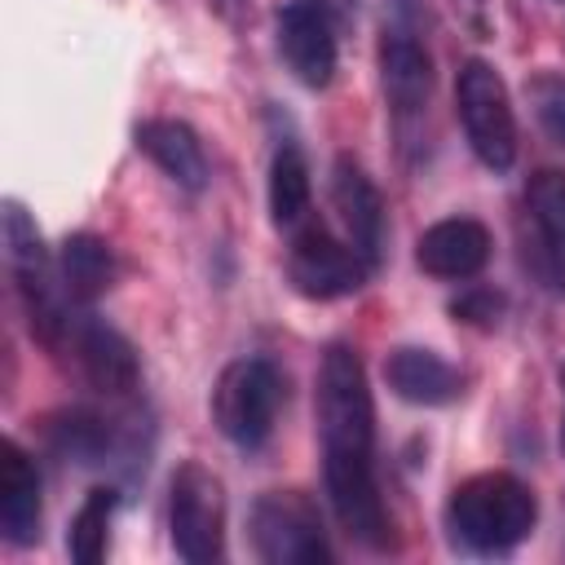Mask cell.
<instances>
[{"instance_id": "6da1fadb", "label": "cell", "mask_w": 565, "mask_h": 565, "mask_svg": "<svg viewBox=\"0 0 565 565\" xmlns=\"http://www.w3.org/2000/svg\"><path fill=\"white\" fill-rule=\"evenodd\" d=\"M318 437L322 486L335 521L366 547H388L393 521L375 481V402L358 349L327 344L318 366Z\"/></svg>"}, {"instance_id": "7a4b0ae2", "label": "cell", "mask_w": 565, "mask_h": 565, "mask_svg": "<svg viewBox=\"0 0 565 565\" xmlns=\"http://www.w3.org/2000/svg\"><path fill=\"white\" fill-rule=\"evenodd\" d=\"M539 521V503L525 481L512 472H477L459 481L446 499V530L459 547L477 556H494L530 539Z\"/></svg>"}, {"instance_id": "3957f363", "label": "cell", "mask_w": 565, "mask_h": 565, "mask_svg": "<svg viewBox=\"0 0 565 565\" xmlns=\"http://www.w3.org/2000/svg\"><path fill=\"white\" fill-rule=\"evenodd\" d=\"M4 256L26 309V327L44 349H62L66 331H71V291L62 287L57 260L49 256L35 221L26 216V207L18 199H4Z\"/></svg>"}, {"instance_id": "277c9868", "label": "cell", "mask_w": 565, "mask_h": 565, "mask_svg": "<svg viewBox=\"0 0 565 565\" xmlns=\"http://www.w3.org/2000/svg\"><path fill=\"white\" fill-rule=\"evenodd\" d=\"M282 406V375L269 358H238L216 375L212 388V424L243 450L269 441Z\"/></svg>"}, {"instance_id": "5b68a950", "label": "cell", "mask_w": 565, "mask_h": 565, "mask_svg": "<svg viewBox=\"0 0 565 565\" xmlns=\"http://www.w3.org/2000/svg\"><path fill=\"white\" fill-rule=\"evenodd\" d=\"M455 110L468 137V150L490 168L508 172L516 159V115L499 71L481 57H468L455 75Z\"/></svg>"}, {"instance_id": "8992f818", "label": "cell", "mask_w": 565, "mask_h": 565, "mask_svg": "<svg viewBox=\"0 0 565 565\" xmlns=\"http://www.w3.org/2000/svg\"><path fill=\"white\" fill-rule=\"evenodd\" d=\"M252 547L265 565H327V530L305 490H269L252 503Z\"/></svg>"}, {"instance_id": "52a82bcc", "label": "cell", "mask_w": 565, "mask_h": 565, "mask_svg": "<svg viewBox=\"0 0 565 565\" xmlns=\"http://www.w3.org/2000/svg\"><path fill=\"white\" fill-rule=\"evenodd\" d=\"M172 547L190 565H212L225 556V486L203 463H181L168 499Z\"/></svg>"}, {"instance_id": "ba28073f", "label": "cell", "mask_w": 565, "mask_h": 565, "mask_svg": "<svg viewBox=\"0 0 565 565\" xmlns=\"http://www.w3.org/2000/svg\"><path fill=\"white\" fill-rule=\"evenodd\" d=\"M287 278L309 300H340L371 278V265L349 238H335L322 225H300L287 252Z\"/></svg>"}, {"instance_id": "9c48e42d", "label": "cell", "mask_w": 565, "mask_h": 565, "mask_svg": "<svg viewBox=\"0 0 565 565\" xmlns=\"http://www.w3.org/2000/svg\"><path fill=\"white\" fill-rule=\"evenodd\" d=\"M62 349L75 358V371L84 375V384L106 393V397H128L137 388V380H141L137 349L115 327H106L97 318H75L66 340H62Z\"/></svg>"}, {"instance_id": "30bf717a", "label": "cell", "mask_w": 565, "mask_h": 565, "mask_svg": "<svg viewBox=\"0 0 565 565\" xmlns=\"http://www.w3.org/2000/svg\"><path fill=\"white\" fill-rule=\"evenodd\" d=\"M331 203L340 212V225H344V238L362 252V260L375 269L380 256H384V199L380 190L371 185V177L349 159L340 154L335 168H331Z\"/></svg>"}, {"instance_id": "8fae6325", "label": "cell", "mask_w": 565, "mask_h": 565, "mask_svg": "<svg viewBox=\"0 0 565 565\" xmlns=\"http://www.w3.org/2000/svg\"><path fill=\"white\" fill-rule=\"evenodd\" d=\"M415 260H419L424 274L446 278V282L477 278L490 260V230L472 216H446V221H437L419 234Z\"/></svg>"}, {"instance_id": "7c38bea8", "label": "cell", "mask_w": 565, "mask_h": 565, "mask_svg": "<svg viewBox=\"0 0 565 565\" xmlns=\"http://www.w3.org/2000/svg\"><path fill=\"white\" fill-rule=\"evenodd\" d=\"M278 53L305 88H327L335 75V26L296 0L278 13Z\"/></svg>"}, {"instance_id": "4fadbf2b", "label": "cell", "mask_w": 565, "mask_h": 565, "mask_svg": "<svg viewBox=\"0 0 565 565\" xmlns=\"http://www.w3.org/2000/svg\"><path fill=\"white\" fill-rule=\"evenodd\" d=\"M380 79H384V97H388L397 119L424 115V106L433 97V57H428V49L402 26L384 31V40H380Z\"/></svg>"}, {"instance_id": "5bb4252c", "label": "cell", "mask_w": 565, "mask_h": 565, "mask_svg": "<svg viewBox=\"0 0 565 565\" xmlns=\"http://www.w3.org/2000/svg\"><path fill=\"white\" fill-rule=\"evenodd\" d=\"M0 530L13 547L40 539V472L18 441H0Z\"/></svg>"}, {"instance_id": "9a60e30c", "label": "cell", "mask_w": 565, "mask_h": 565, "mask_svg": "<svg viewBox=\"0 0 565 565\" xmlns=\"http://www.w3.org/2000/svg\"><path fill=\"white\" fill-rule=\"evenodd\" d=\"M132 137H137V150H146L159 163V172L172 177L181 190L199 194L207 185L212 168H207L203 141L190 124H181V119H141Z\"/></svg>"}, {"instance_id": "2e32d148", "label": "cell", "mask_w": 565, "mask_h": 565, "mask_svg": "<svg viewBox=\"0 0 565 565\" xmlns=\"http://www.w3.org/2000/svg\"><path fill=\"white\" fill-rule=\"evenodd\" d=\"M384 380L402 402H415V406H446L463 388L459 371L446 358H437L433 349H419V344L393 349L384 358Z\"/></svg>"}, {"instance_id": "e0dca14e", "label": "cell", "mask_w": 565, "mask_h": 565, "mask_svg": "<svg viewBox=\"0 0 565 565\" xmlns=\"http://www.w3.org/2000/svg\"><path fill=\"white\" fill-rule=\"evenodd\" d=\"M525 207H530V221L539 230L547 278L565 291V172L561 168L534 172L525 185Z\"/></svg>"}, {"instance_id": "ac0fdd59", "label": "cell", "mask_w": 565, "mask_h": 565, "mask_svg": "<svg viewBox=\"0 0 565 565\" xmlns=\"http://www.w3.org/2000/svg\"><path fill=\"white\" fill-rule=\"evenodd\" d=\"M57 274H62V287L71 291V300L79 305H93L102 300L110 287H115V252L106 238L97 234H66L62 247H57Z\"/></svg>"}, {"instance_id": "d6986e66", "label": "cell", "mask_w": 565, "mask_h": 565, "mask_svg": "<svg viewBox=\"0 0 565 565\" xmlns=\"http://www.w3.org/2000/svg\"><path fill=\"white\" fill-rule=\"evenodd\" d=\"M49 441L62 459H75V463H106L115 450H124L115 419L97 411H79V406L49 419Z\"/></svg>"}, {"instance_id": "ffe728a7", "label": "cell", "mask_w": 565, "mask_h": 565, "mask_svg": "<svg viewBox=\"0 0 565 565\" xmlns=\"http://www.w3.org/2000/svg\"><path fill=\"white\" fill-rule=\"evenodd\" d=\"M269 216L291 234L309 225V163L296 141H282L269 159Z\"/></svg>"}, {"instance_id": "44dd1931", "label": "cell", "mask_w": 565, "mask_h": 565, "mask_svg": "<svg viewBox=\"0 0 565 565\" xmlns=\"http://www.w3.org/2000/svg\"><path fill=\"white\" fill-rule=\"evenodd\" d=\"M110 516H115V490H106V486L88 490V499L79 503V512L71 516V530H66V552L79 565H97L106 556Z\"/></svg>"}, {"instance_id": "7402d4cb", "label": "cell", "mask_w": 565, "mask_h": 565, "mask_svg": "<svg viewBox=\"0 0 565 565\" xmlns=\"http://www.w3.org/2000/svg\"><path fill=\"white\" fill-rule=\"evenodd\" d=\"M525 97H530V110H534L539 128H543L556 146H565V75H552V71L530 75Z\"/></svg>"}, {"instance_id": "603a6c76", "label": "cell", "mask_w": 565, "mask_h": 565, "mask_svg": "<svg viewBox=\"0 0 565 565\" xmlns=\"http://www.w3.org/2000/svg\"><path fill=\"white\" fill-rule=\"evenodd\" d=\"M450 313H455L459 322H472V327H494L499 313H503V296L477 287V291H463V296L450 305Z\"/></svg>"}, {"instance_id": "cb8c5ba5", "label": "cell", "mask_w": 565, "mask_h": 565, "mask_svg": "<svg viewBox=\"0 0 565 565\" xmlns=\"http://www.w3.org/2000/svg\"><path fill=\"white\" fill-rule=\"evenodd\" d=\"M305 9H313L318 18H327L335 31H344L358 18V0H300Z\"/></svg>"}, {"instance_id": "d4e9b609", "label": "cell", "mask_w": 565, "mask_h": 565, "mask_svg": "<svg viewBox=\"0 0 565 565\" xmlns=\"http://www.w3.org/2000/svg\"><path fill=\"white\" fill-rule=\"evenodd\" d=\"M455 4H463V9H468V13H472V22H477V26H481V0H455Z\"/></svg>"}, {"instance_id": "484cf974", "label": "cell", "mask_w": 565, "mask_h": 565, "mask_svg": "<svg viewBox=\"0 0 565 565\" xmlns=\"http://www.w3.org/2000/svg\"><path fill=\"white\" fill-rule=\"evenodd\" d=\"M561 388H565V366H561ZM561 441H565V428H561Z\"/></svg>"}]
</instances>
